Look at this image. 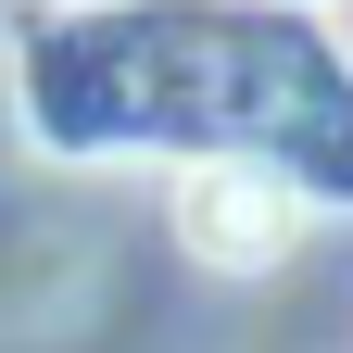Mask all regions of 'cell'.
<instances>
[{
  "label": "cell",
  "mask_w": 353,
  "mask_h": 353,
  "mask_svg": "<svg viewBox=\"0 0 353 353\" xmlns=\"http://www.w3.org/2000/svg\"><path fill=\"white\" fill-rule=\"evenodd\" d=\"M164 214H176V252L190 265H214V278H265V265H290L303 252V202L265 152H190L176 164V190H164Z\"/></svg>",
  "instance_id": "obj_1"
},
{
  "label": "cell",
  "mask_w": 353,
  "mask_h": 353,
  "mask_svg": "<svg viewBox=\"0 0 353 353\" xmlns=\"http://www.w3.org/2000/svg\"><path fill=\"white\" fill-rule=\"evenodd\" d=\"M51 13H101V0H51Z\"/></svg>",
  "instance_id": "obj_2"
}]
</instances>
